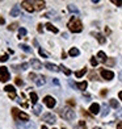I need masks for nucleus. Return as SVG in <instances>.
<instances>
[{
    "instance_id": "obj_1",
    "label": "nucleus",
    "mask_w": 122,
    "mask_h": 129,
    "mask_svg": "<svg viewBox=\"0 0 122 129\" xmlns=\"http://www.w3.org/2000/svg\"><path fill=\"white\" fill-rule=\"evenodd\" d=\"M67 26H68V29L72 33H79V32L83 30V25H81L80 20H78L76 17H72V19L68 21V25Z\"/></svg>"
},
{
    "instance_id": "obj_2",
    "label": "nucleus",
    "mask_w": 122,
    "mask_h": 129,
    "mask_svg": "<svg viewBox=\"0 0 122 129\" xmlns=\"http://www.w3.org/2000/svg\"><path fill=\"white\" fill-rule=\"evenodd\" d=\"M59 115L63 117L65 120L67 121H72L75 119V111L71 109V108H68V107H63V108H59Z\"/></svg>"
},
{
    "instance_id": "obj_3",
    "label": "nucleus",
    "mask_w": 122,
    "mask_h": 129,
    "mask_svg": "<svg viewBox=\"0 0 122 129\" xmlns=\"http://www.w3.org/2000/svg\"><path fill=\"white\" fill-rule=\"evenodd\" d=\"M12 115L15 117V120H22V121H29V116L25 112H20L17 108H12Z\"/></svg>"
},
{
    "instance_id": "obj_4",
    "label": "nucleus",
    "mask_w": 122,
    "mask_h": 129,
    "mask_svg": "<svg viewBox=\"0 0 122 129\" xmlns=\"http://www.w3.org/2000/svg\"><path fill=\"white\" fill-rule=\"evenodd\" d=\"M9 79V71L5 66H0V82H7Z\"/></svg>"
},
{
    "instance_id": "obj_5",
    "label": "nucleus",
    "mask_w": 122,
    "mask_h": 129,
    "mask_svg": "<svg viewBox=\"0 0 122 129\" xmlns=\"http://www.w3.org/2000/svg\"><path fill=\"white\" fill-rule=\"evenodd\" d=\"M42 120L45 121V122H47V124H54V122L56 121V117H55V115H53V113H45L43 116H42Z\"/></svg>"
},
{
    "instance_id": "obj_6",
    "label": "nucleus",
    "mask_w": 122,
    "mask_h": 129,
    "mask_svg": "<svg viewBox=\"0 0 122 129\" xmlns=\"http://www.w3.org/2000/svg\"><path fill=\"white\" fill-rule=\"evenodd\" d=\"M21 5H22V8H24L25 11H28V12H34V5H33V2H28V0H24V2L21 3Z\"/></svg>"
},
{
    "instance_id": "obj_7",
    "label": "nucleus",
    "mask_w": 122,
    "mask_h": 129,
    "mask_svg": "<svg viewBox=\"0 0 122 129\" xmlns=\"http://www.w3.org/2000/svg\"><path fill=\"white\" fill-rule=\"evenodd\" d=\"M43 103L47 105L49 108H54L55 107V104H56V102H55V99L53 98V96H45V99H43Z\"/></svg>"
},
{
    "instance_id": "obj_8",
    "label": "nucleus",
    "mask_w": 122,
    "mask_h": 129,
    "mask_svg": "<svg viewBox=\"0 0 122 129\" xmlns=\"http://www.w3.org/2000/svg\"><path fill=\"white\" fill-rule=\"evenodd\" d=\"M101 77L106 80H112L114 78V73L109 71V70H101Z\"/></svg>"
},
{
    "instance_id": "obj_9",
    "label": "nucleus",
    "mask_w": 122,
    "mask_h": 129,
    "mask_svg": "<svg viewBox=\"0 0 122 129\" xmlns=\"http://www.w3.org/2000/svg\"><path fill=\"white\" fill-rule=\"evenodd\" d=\"M16 125L19 129H36V124H34V122H26V124H20V122H17Z\"/></svg>"
},
{
    "instance_id": "obj_10",
    "label": "nucleus",
    "mask_w": 122,
    "mask_h": 129,
    "mask_svg": "<svg viewBox=\"0 0 122 129\" xmlns=\"http://www.w3.org/2000/svg\"><path fill=\"white\" fill-rule=\"evenodd\" d=\"M11 16H13V17H16V16H22L21 15V11H20V5H13V8L11 9Z\"/></svg>"
},
{
    "instance_id": "obj_11",
    "label": "nucleus",
    "mask_w": 122,
    "mask_h": 129,
    "mask_svg": "<svg viewBox=\"0 0 122 129\" xmlns=\"http://www.w3.org/2000/svg\"><path fill=\"white\" fill-rule=\"evenodd\" d=\"M43 66L46 67V69H49V70H51V71H54V73H58V71H59V67H58L56 66V64H54V63H50V62H46L45 64H43Z\"/></svg>"
},
{
    "instance_id": "obj_12",
    "label": "nucleus",
    "mask_w": 122,
    "mask_h": 129,
    "mask_svg": "<svg viewBox=\"0 0 122 129\" xmlns=\"http://www.w3.org/2000/svg\"><path fill=\"white\" fill-rule=\"evenodd\" d=\"M89 112L92 113V115H97L98 112H100V105H98L97 103H93L89 107Z\"/></svg>"
},
{
    "instance_id": "obj_13",
    "label": "nucleus",
    "mask_w": 122,
    "mask_h": 129,
    "mask_svg": "<svg viewBox=\"0 0 122 129\" xmlns=\"http://www.w3.org/2000/svg\"><path fill=\"white\" fill-rule=\"evenodd\" d=\"M30 63H32L33 69H36V70H41V69H42V63H41L38 59H36V58H33V59L30 61Z\"/></svg>"
},
{
    "instance_id": "obj_14",
    "label": "nucleus",
    "mask_w": 122,
    "mask_h": 129,
    "mask_svg": "<svg viewBox=\"0 0 122 129\" xmlns=\"http://www.w3.org/2000/svg\"><path fill=\"white\" fill-rule=\"evenodd\" d=\"M33 5H34V9L36 11H41V9H43L46 7L45 2H33Z\"/></svg>"
},
{
    "instance_id": "obj_15",
    "label": "nucleus",
    "mask_w": 122,
    "mask_h": 129,
    "mask_svg": "<svg viewBox=\"0 0 122 129\" xmlns=\"http://www.w3.org/2000/svg\"><path fill=\"white\" fill-rule=\"evenodd\" d=\"M45 17H49V19H53V20H59V17H58V15H56V12H54V11H50V12H47L45 15Z\"/></svg>"
},
{
    "instance_id": "obj_16",
    "label": "nucleus",
    "mask_w": 122,
    "mask_h": 129,
    "mask_svg": "<svg viewBox=\"0 0 122 129\" xmlns=\"http://www.w3.org/2000/svg\"><path fill=\"white\" fill-rule=\"evenodd\" d=\"M34 82H36V84H37L38 87L43 86V84H45V77H37Z\"/></svg>"
},
{
    "instance_id": "obj_17",
    "label": "nucleus",
    "mask_w": 122,
    "mask_h": 129,
    "mask_svg": "<svg viewBox=\"0 0 122 129\" xmlns=\"http://www.w3.org/2000/svg\"><path fill=\"white\" fill-rule=\"evenodd\" d=\"M41 111H42V105H39V104H36L34 105V108H33V113L34 115H39L41 113Z\"/></svg>"
},
{
    "instance_id": "obj_18",
    "label": "nucleus",
    "mask_w": 122,
    "mask_h": 129,
    "mask_svg": "<svg viewBox=\"0 0 122 129\" xmlns=\"http://www.w3.org/2000/svg\"><path fill=\"white\" fill-rule=\"evenodd\" d=\"M45 26L47 28L50 32H53V33H58V29H56V28H55V26H54L53 24H51V22H47V24H46Z\"/></svg>"
},
{
    "instance_id": "obj_19",
    "label": "nucleus",
    "mask_w": 122,
    "mask_h": 129,
    "mask_svg": "<svg viewBox=\"0 0 122 129\" xmlns=\"http://www.w3.org/2000/svg\"><path fill=\"white\" fill-rule=\"evenodd\" d=\"M87 86H88V84H87V82H80V83H76V88L84 91L87 88Z\"/></svg>"
},
{
    "instance_id": "obj_20",
    "label": "nucleus",
    "mask_w": 122,
    "mask_h": 129,
    "mask_svg": "<svg viewBox=\"0 0 122 129\" xmlns=\"http://www.w3.org/2000/svg\"><path fill=\"white\" fill-rule=\"evenodd\" d=\"M71 57H78L79 54H80V51H79V49H76V48H72L71 50H70V53H68Z\"/></svg>"
},
{
    "instance_id": "obj_21",
    "label": "nucleus",
    "mask_w": 122,
    "mask_h": 129,
    "mask_svg": "<svg viewBox=\"0 0 122 129\" xmlns=\"http://www.w3.org/2000/svg\"><path fill=\"white\" fill-rule=\"evenodd\" d=\"M95 36H96L97 41H98V42H100V44H105V41H106V40H105V37H104L102 34H100V33H96Z\"/></svg>"
},
{
    "instance_id": "obj_22",
    "label": "nucleus",
    "mask_w": 122,
    "mask_h": 129,
    "mask_svg": "<svg viewBox=\"0 0 122 129\" xmlns=\"http://www.w3.org/2000/svg\"><path fill=\"white\" fill-rule=\"evenodd\" d=\"M68 11H70V12H72V13L79 15V9H78L76 7H75L74 4H70V5H68Z\"/></svg>"
},
{
    "instance_id": "obj_23",
    "label": "nucleus",
    "mask_w": 122,
    "mask_h": 129,
    "mask_svg": "<svg viewBox=\"0 0 122 129\" xmlns=\"http://www.w3.org/2000/svg\"><path fill=\"white\" fill-rule=\"evenodd\" d=\"M28 67H29V64H28V63H21V64H20V66H15L13 69L16 70V71H19V70H20V69H21V70H26Z\"/></svg>"
},
{
    "instance_id": "obj_24",
    "label": "nucleus",
    "mask_w": 122,
    "mask_h": 129,
    "mask_svg": "<svg viewBox=\"0 0 122 129\" xmlns=\"http://www.w3.org/2000/svg\"><path fill=\"white\" fill-rule=\"evenodd\" d=\"M108 113H109V107H108L106 104H104V105H102V112H101V116H102V117H105Z\"/></svg>"
},
{
    "instance_id": "obj_25",
    "label": "nucleus",
    "mask_w": 122,
    "mask_h": 129,
    "mask_svg": "<svg viewBox=\"0 0 122 129\" xmlns=\"http://www.w3.org/2000/svg\"><path fill=\"white\" fill-rule=\"evenodd\" d=\"M19 48H21V49L24 50L25 53H32V49L29 48L28 45H25V44H20V46H19Z\"/></svg>"
},
{
    "instance_id": "obj_26",
    "label": "nucleus",
    "mask_w": 122,
    "mask_h": 129,
    "mask_svg": "<svg viewBox=\"0 0 122 129\" xmlns=\"http://www.w3.org/2000/svg\"><path fill=\"white\" fill-rule=\"evenodd\" d=\"M30 100H32L33 104H36V103H37L38 96H37V93H36V92H30Z\"/></svg>"
},
{
    "instance_id": "obj_27",
    "label": "nucleus",
    "mask_w": 122,
    "mask_h": 129,
    "mask_svg": "<svg viewBox=\"0 0 122 129\" xmlns=\"http://www.w3.org/2000/svg\"><path fill=\"white\" fill-rule=\"evenodd\" d=\"M85 73H87V69H81V70H79V71L75 73V75H76V78H81Z\"/></svg>"
},
{
    "instance_id": "obj_28",
    "label": "nucleus",
    "mask_w": 122,
    "mask_h": 129,
    "mask_svg": "<svg viewBox=\"0 0 122 129\" xmlns=\"http://www.w3.org/2000/svg\"><path fill=\"white\" fill-rule=\"evenodd\" d=\"M105 64L112 67V66H114V64H115V59H114V58H109V59L105 61Z\"/></svg>"
},
{
    "instance_id": "obj_29",
    "label": "nucleus",
    "mask_w": 122,
    "mask_h": 129,
    "mask_svg": "<svg viewBox=\"0 0 122 129\" xmlns=\"http://www.w3.org/2000/svg\"><path fill=\"white\" fill-rule=\"evenodd\" d=\"M4 90L7 91L8 93H15V91H16V90H15V87H13V86H11V84L5 86V88H4Z\"/></svg>"
},
{
    "instance_id": "obj_30",
    "label": "nucleus",
    "mask_w": 122,
    "mask_h": 129,
    "mask_svg": "<svg viewBox=\"0 0 122 129\" xmlns=\"http://www.w3.org/2000/svg\"><path fill=\"white\" fill-rule=\"evenodd\" d=\"M97 57L100 58L102 62H105V61H106V55H105V53H104V51H98V53H97Z\"/></svg>"
},
{
    "instance_id": "obj_31",
    "label": "nucleus",
    "mask_w": 122,
    "mask_h": 129,
    "mask_svg": "<svg viewBox=\"0 0 122 129\" xmlns=\"http://www.w3.org/2000/svg\"><path fill=\"white\" fill-rule=\"evenodd\" d=\"M59 69H60L62 71L66 74V75H71V70H68L67 67H65V66H63V64H62V66H59Z\"/></svg>"
},
{
    "instance_id": "obj_32",
    "label": "nucleus",
    "mask_w": 122,
    "mask_h": 129,
    "mask_svg": "<svg viewBox=\"0 0 122 129\" xmlns=\"http://www.w3.org/2000/svg\"><path fill=\"white\" fill-rule=\"evenodd\" d=\"M25 34H26V29L25 28H20L19 29V37L21 38V37H24Z\"/></svg>"
},
{
    "instance_id": "obj_33",
    "label": "nucleus",
    "mask_w": 122,
    "mask_h": 129,
    "mask_svg": "<svg viewBox=\"0 0 122 129\" xmlns=\"http://www.w3.org/2000/svg\"><path fill=\"white\" fill-rule=\"evenodd\" d=\"M17 26H19V24H17V22H13V24H11V25L8 26V30H11V32H12V30H16Z\"/></svg>"
},
{
    "instance_id": "obj_34",
    "label": "nucleus",
    "mask_w": 122,
    "mask_h": 129,
    "mask_svg": "<svg viewBox=\"0 0 122 129\" xmlns=\"http://www.w3.org/2000/svg\"><path fill=\"white\" fill-rule=\"evenodd\" d=\"M76 129H87V125H85V122H84V121H79V124H78Z\"/></svg>"
},
{
    "instance_id": "obj_35",
    "label": "nucleus",
    "mask_w": 122,
    "mask_h": 129,
    "mask_svg": "<svg viewBox=\"0 0 122 129\" xmlns=\"http://www.w3.org/2000/svg\"><path fill=\"white\" fill-rule=\"evenodd\" d=\"M110 107H113V108H118V102L115 100V99H112V100H110Z\"/></svg>"
},
{
    "instance_id": "obj_36",
    "label": "nucleus",
    "mask_w": 122,
    "mask_h": 129,
    "mask_svg": "<svg viewBox=\"0 0 122 129\" xmlns=\"http://www.w3.org/2000/svg\"><path fill=\"white\" fill-rule=\"evenodd\" d=\"M15 82H16V84H17V86H20V87H21V86H24V82H22L20 78H16Z\"/></svg>"
},
{
    "instance_id": "obj_37",
    "label": "nucleus",
    "mask_w": 122,
    "mask_h": 129,
    "mask_svg": "<svg viewBox=\"0 0 122 129\" xmlns=\"http://www.w3.org/2000/svg\"><path fill=\"white\" fill-rule=\"evenodd\" d=\"M38 53H39V55H41V57H43V58H47V54H46V53H45L42 49H39V50H38Z\"/></svg>"
},
{
    "instance_id": "obj_38",
    "label": "nucleus",
    "mask_w": 122,
    "mask_h": 129,
    "mask_svg": "<svg viewBox=\"0 0 122 129\" xmlns=\"http://www.w3.org/2000/svg\"><path fill=\"white\" fill-rule=\"evenodd\" d=\"M112 3L115 4V5H118V7H121V5H122V2H121V0H112Z\"/></svg>"
},
{
    "instance_id": "obj_39",
    "label": "nucleus",
    "mask_w": 122,
    "mask_h": 129,
    "mask_svg": "<svg viewBox=\"0 0 122 129\" xmlns=\"http://www.w3.org/2000/svg\"><path fill=\"white\" fill-rule=\"evenodd\" d=\"M91 64H92V66H97V59H95V58H91Z\"/></svg>"
},
{
    "instance_id": "obj_40",
    "label": "nucleus",
    "mask_w": 122,
    "mask_h": 129,
    "mask_svg": "<svg viewBox=\"0 0 122 129\" xmlns=\"http://www.w3.org/2000/svg\"><path fill=\"white\" fill-rule=\"evenodd\" d=\"M36 78H37L36 74H29V79L30 80H36Z\"/></svg>"
},
{
    "instance_id": "obj_41",
    "label": "nucleus",
    "mask_w": 122,
    "mask_h": 129,
    "mask_svg": "<svg viewBox=\"0 0 122 129\" xmlns=\"http://www.w3.org/2000/svg\"><path fill=\"white\" fill-rule=\"evenodd\" d=\"M53 84L56 86V87H59V86H60V83H59V80H58V79H53Z\"/></svg>"
},
{
    "instance_id": "obj_42",
    "label": "nucleus",
    "mask_w": 122,
    "mask_h": 129,
    "mask_svg": "<svg viewBox=\"0 0 122 129\" xmlns=\"http://www.w3.org/2000/svg\"><path fill=\"white\" fill-rule=\"evenodd\" d=\"M7 59H8V55H2L0 57V62H5Z\"/></svg>"
},
{
    "instance_id": "obj_43",
    "label": "nucleus",
    "mask_w": 122,
    "mask_h": 129,
    "mask_svg": "<svg viewBox=\"0 0 122 129\" xmlns=\"http://www.w3.org/2000/svg\"><path fill=\"white\" fill-rule=\"evenodd\" d=\"M117 117H119V119H122V109H119L117 112Z\"/></svg>"
},
{
    "instance_id": "obj_44",
    "label": "nucleus",
    "mask_w": 122,
    "mask_h": 129,
    "mask_svg": "<svg viewBox=\"0 0 122 129\" xmlns=\"http://www.w3.org/2000/svg\"><path fill=\"white\" fill-rule=\"evenodd\" d=\"M42 26H43L42 24H39V25H38V32H39V33L42 32V30H43V28H42Z\"/></svg>"
},
{
    "instance_id": "obj_45",
    "label": "nucleus",
    "mask_w": 122,
    "mask_h": 129,
    "mask_svg": "<svg viewBox=\"0 0 122 129\" xmlns=\"http://www.w3.org/2000/svg\"><path fill=\"white\" fill-rule=\"evenodd\" d=\"M117 129H122V121H119L117 124Z\"/></svg>"
},
{
    "instance_id": "obj_46",
    "label": "nucleus",
    "mask_w": 122,
    "mask_h": 129,
    "mask_svg": "<svg viewBox=\"0 0 122 129\" xmlns=\"http://www.w3.org/2000/svg\"><path fill=\"white\" fill-rule=\"evenodd\" d=\"M67 103H68L70 105H75V102H74V100H71V99H70V100H68Z\"/></svg>"
},
{
    "instance_id": "obj_47",
    "label": "nucleus",
    "mask_w": 122,
    "mask_h": 129,
    "mask_svg": "<svg viewBox=\"0 0 122 129\" xmlns=\"http://www.w3.org/2000/svg\"><path fill=\"white\" fill-rule=\"evenodd\" d=\"M91 79H93V80H96V74H93V73H92V74H91Z\"/></svg>"
},
{
    "instance_id": "obj_48",
    "label": "nucleus",
    "mask_w": 122,
    "mask_h": 129,
    "mask_svg": "<svg viewBox=\"0 0 122 129\" xmlns=\"http://www.w3.org/2000/svg\"><path fill=\"white\" fill-rule=\"evenodd\" d=\"M9 96L11 99H16V93H9Z\"/></svg>"
},
{
    "instance_id": "obj_49",
    "label": "nucleus",
    "mask_w": 122,
    "mask_h": 129,
    "mask_svg": "<svg viewBox=\"0 0 122 129\" xmlns=\"http://www.w3.org/2000/svg\"><path fill=\"white\" fill-rule=\"evenodd\" d=\"M106 93H108L106 90H102V91H101V95H102V96H104V95H106Z\"/></svg>"
},
{
    "instance_id": "obj_50",
    "label": "nucleus",
    "mask_w": 122,
    "mask_h": 129,
    "mask_svg": "<svg viewBox=\"0 0 122 129\" xmlns=\"http://www.w3.org/2000/svg\"><path fill=\"white\" fill-rule=\"evenodd\" d=\"M4 22H5V20L3 19V17H0V24H4Z\"/></svg>"
},
{
    "instance_id": "obj_51",
    "label": "nucleus",
    "mask_w": 122,
    "mask_h": 129,
    "mask_svg": "<svg viewBox=\"0 0 122 129\" xmlns=\"http://www.w3.org/2000/svg\"><path fill=\"white\" fill-rule=\"evenodd\" d=\"M118 98H119L121 100H122V91H121V92H118Z\"/></svg>"
},
{
    "instance_id": "obj_52",
    "label": "nucleus",
    "mask_w": 122,
    "mask_h": 129,
    "mask_svg": "<svg viewBox=\"0 0 122 129\" xmlns=\"http://www.w3.org/2000/svg\"><path fill=\"white\" fill-rule=\"evenodd\" d=\"M118 77H119V79H121V80H122V71H121V73H119V75H118Z\"/></svg>"
},
{
    "instance_id": "obj_53",
    "label": "nucleus",
    "mask_w": 122,
    "mask_h": 129,
    "mask_svg": "<svg viewBox=\"0 0 122 129\" xmlns=\"http://www.w3.org/2000/svg\"><path fill=\"white\" fill-rule=\"evenodd\" d=\"M41 129H47V128H46V126L43 125V126H42V128H41Z\"/></svg>"
},
{
    "instance_id": "obj_54",
    "label": "nucleus",
    "mask_w": 122,
    "mask_h": 129,
    "mask_svg": "<svg viewBox=\"0 0 122 129\" xmlns=\"http://www.w3.org/2000/svg\"><path fill=\"white\" fill-rule=\"evenodd\" d=\"M93 129H101V128H98V126H95V128H93Z\"/></svg>"
},
{
    "instance_id": "obj_55",
    "label": "nucleus",
    "mask_w": 122,
    "mask_h": 129,
    "mask_svg": "<svg viewBox=\"0 0 122 129\" xmlns=\"http://www.w3.org/2000/svg\"><path fill=\"white\" fill-rule=\"evenodd\" d=\"M63 129H66V128H63Z\"/></svg>"
}]
</instances>
